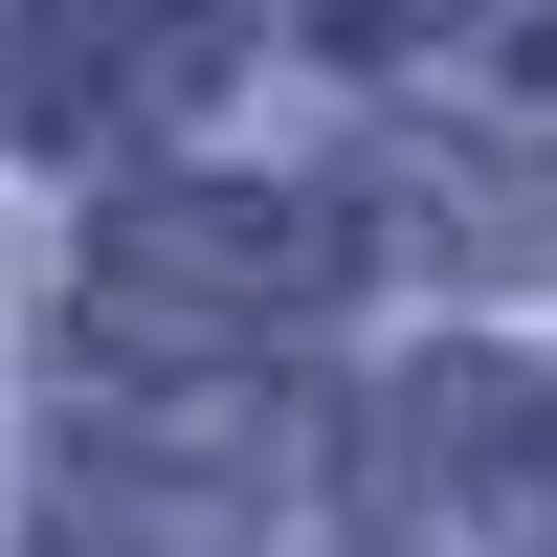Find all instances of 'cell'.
I'll use <instances>...</instances> for the list:
<instances>
[{
    "mask_svg": "<svg viewBox=\"0 0 557 557\" xmlns=\"http://www.w3.org/2000/svg\"><path fill=\"white\" fill-rule=\"evenodd\" d=\"M380 513H535V469H557V424H535V380H491V357H446V380H401L380 401Z\"/></svg>",
    "mask_w": 557,
    "mask_h": 557,
    "instance_id": "cell-1",
    "label": "cell"
},
{
    "mask_svg": "<svg viewBox=\"0 0 557 557\" xmlns=\"http://www.w3.org/2000/svg\"><path fill=\"white\" fill-rule=\"evenodd\" d=\"M335 290V223L290 201H134L112 223V312H312Z\"/></svg>",
    "mask_w": 557,
    "mask_h": 557,
    "instance_id": "cell-2",
    "label": "cell"
},
{
    "mask_svg": "<svg viewBox=\"0 0 557 557\" xmlns=\"http://www.w3.org/2000/svg\"><path fill=\"white\" fill-rule=\"evenodd\" d=\"M513 67H535V89H557V0H535V45H513Z\"/></svg>",
    "mask_w": 557,
    "mask_h": 557,
    "instance_id": "cell-3",
    "label": "cell"
}]
</instances>
